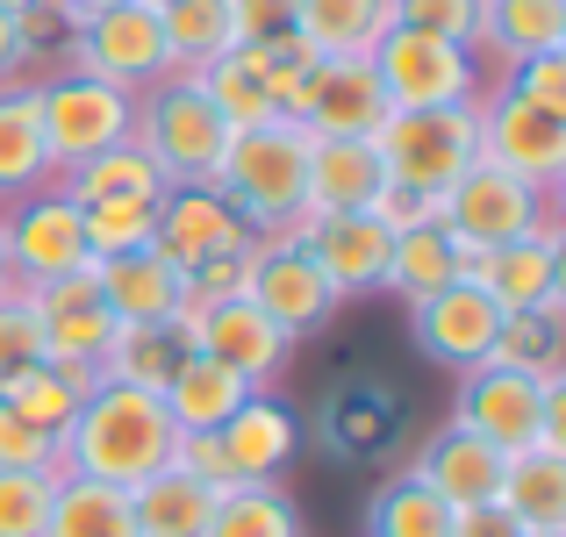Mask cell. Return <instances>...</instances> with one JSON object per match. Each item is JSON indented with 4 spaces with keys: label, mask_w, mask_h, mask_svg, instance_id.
Masks as SVG:
<instances>
[{
    "label": "cell",
    "mask_w": 566,
    "mask_h": 537,
    "mask_svg": "<svg viewBox=\"0 0 566 537\" xmlns=\"http://www.w3.org/2000/svg\"><path fill=\"white\" fill-rule=\"evenodd\" d=\"M180 330L193 337V351H208L222 372H237L251 394H265V387L287 372V358H294V337L280 330L265 308H251L244 294H237V302H193L187 294Z\"/></svg>",
    "instance_id": "obj_11"
},
{
    "label": "cell",
    "mask_w": 566,
    "mask_h": 537,
    "mask_svg": "<svg viewBox=\"0 0 566 537\" xmlns=\"http://www.w3.org/2000/svg\"><path fill=\"white\" fill-rule=\"evenodd\" d=\"M29 36H22V14H0V86H14L22 80V65H29Z\"/></svg>",
    "instance_id": "obj_47"
},
{
    "label": "cell",
    "mask_w": 566,
    "mask_h": 537,
    "mask_svg": "<svg viewBox=\"0 0 566 537\" xmlns=\"http://www.w3.org/2000/svg\"><path fill=\"white\" fill-rule=\"evenodd\" d=\"M80 230H86V259H129V251H151L158 201H94V208H80Z\"/></svg>",
    "instance_id": "obj_38"
},
{
    "label": "cell",
    "mask_w": 566,
    "mask_h": 537,
    "mask_svg": "<svg viewBox=\"0 0 566 537\" xmlns=\"http://www.w3.org/2000/svg\"><path fill=\"white\" fill-rule=\"evenodd\" d=\"M51 179H57V166L36 129V80H14V86H0V208L51 187Z\"/></svg>",
    "instance_id": "obj_25"
},
{
    "label": "cell",
    "mask_w": 566,
    "mask_h": 537,
    "mask_svg": "<svg viewBox=\"0 0 566 537\" xmlns=\"http://www.w3.org/2000/svg\"><path fill=\"white\" fill-rule=\"evenodd\" d=\"M538 51H566V0H488L473 57H495L502 80H510V65H524Z\"/></svg>",
    "instance_id": "obj_24"
},
{
    "label": "cell",
    "mask_w": 566,
    "mask_h": 537,
    "mask_svg": "<svg viewBox=\"0 0 566 537\" xmlns=\"http://www.w3.org/2000/svg\"><path fill=\"white\" fill-rule=\"evenodd\" d=\"M57 481H65V466H51V473H0V537H43Z\"/></svg>",
    "instance_id": "obj_40"
},
{
    "label": "cell",
    "mask_w": 566,
    "mask_h": 537,
    "mask_svg": "<svg viewBox=\"0 0 566 537\" xmlns=\"http://www.w3.org/2000/svg\"><path fill=\"white\" fill-rule=\"evenodd\" d=\"M129 137L166 172V187H208L216 166H222V144H230V123L216 115V101H208L187 72H172V80H158V86L137 94V129H129Z\"/></svg>",
    "instance_id": "obj_4"
},
{
    "label": "cell",
    "mask_w": 566,
    "mask_h": 537,
    "mask_svg": "<svg viewBox=\"0 0 566 537\" xmlns=\"http://www.w3.org/2000/svg\"><path fill=\"white\" fill-rule=\"evenodd\" d=\"M495 509L510 516L516 530H566V459H553V452H516L510 473H502Z\"/></svg>",
    "instance_id": "obj_30"
},
{
    "label": "cell",
    "mask_w": 566,
    "mask_h": 537,
    "mask_svg": "<svg viewBox=\"0 0 566 537\" xmlns=\"http://www.w3.org/2000/svg\"><path fill=\"white\" fill-rule=\"evenodd\" d=\"M553 208H559L553 193L524 187V179H510V172H495V166H473L438 201V230L459 244V259H473V251H502V244H516V236L545 230Z\"/></svg>",
    "instance_id": "obj_8"
},
{
    "label": "cell",
    "mask_w": 566,
    "mask_h": 537,
    "mask_svg": "<svg viewBox=\"0 0 566 537\" xmlns=\"http://www.w3.org/2000/svg\"><path fill=\"white\" fill-rule=\"evenodd\" d=\"M473 115H481V166L524 179V187L553 193L566 187V115H545L531 108V101H516L510 86H488L481 101H473Z\"/></svg>",
    "instance_id": "obj_10"
},
{
    "label": "cell",
    "mask_w": 566,
    "mask_h": 537,
    "mask_svg": "<svg viewBox=\"0 0 566 537\" xmlns=\"http://www.w3.org/2000/svg\"><path fill=\"white\" fill-rule=\"evenodd\" d=\"M409 473H416V481H423L438 502H452V509H488V502L502 495V473H510V459H502L495 444H481L473 430L444 423V430H430V444L416 452Z\"/></svg>",
    "instance_id": "obj_20"
},
{
    "label": "cell",
    "mask_w": 566,
    "mask_h": 537,
    "mask_svg": "<svg viewBox=\"0 0 566 537\" xmlns=\"http://www.w3.org/2000/svg\"><path fill=\"white\" fill-rule=\"evenodd\" d=\"M216 444H222V459H230V481L237 487H259V481H280L287 459L302 452V423H294L287 401L244 394V409L216 430Z\"/></svg>",
    "instance_id": "obj_22"
},
{
    "label": "cell",
    "mask_w": 566,
    "mask_h": 537,
    "mask_svg": "<svg viewBox=\"0 0 566 537\" xmlns=\"http://www.w3.org/2000/svg\"><path fill=\"white\" fill-rule=\"evenodd\" d=\"M158 22H166L172 72H201V65H216L222 51H237V8L230 0H166Z\"/></svg>",
    "instance_id": "obj_35"
},
{
    "label": "cell",
    "mask_w": 566,
    "mask_h": 537,
    "mask_svg": "<svg viewBox=\"0 0 566 537\" xmlns=\"http://www.w3.org/2000/svg\"><path fill=\"white\" fill-rule=\"evenodd\" d=\"M287 230H294V244L308 251V265L331 280L337 302L374 294L380 273H387V251H395V236H387L366 208H359V215H294Z\"/></svg>",
    "instance_id": "obj_18"
},
{
    "label": "cell",
    "mask_w": 566,
    "mask_h": 537,
    "mask_svg": "<svg viewBox=\"0 0 566 537\" xmlns=\"http://www.w3.org/2000/svg\"><path fill=\"white\" fill-rule=\"evenodd\" d=\"M57 187H65L80 208H94V201H158V193H166V172H158L151 158H144V144L129 137V144H108L101 158L65 166Z\"/></svg>",
    "instance_id": "obj_29"
},
{
    "label": "cell",
    "mask_w": 566,
    "mask_h": 537,
    "mask_svg": "<svg viewBox=\"0 0 566 537\" xmlns=\"http://www.w3.org/2000/svg\"><path fill=\"white\" fill-rule=\"evenodd\" d=\"M251 244H259V230H251V222L237 215L216 187H166V193H158V236H151V251L166 265L193 273V265L222 259V251H251Z\"/></svg>",
    "instance_id": "obj_17"
},
{
    "label": "cell",
    "mask_w": 566,
    "mask_h": 537,
    "mask_svg": "<svg viewBox=\"0 0 566 537\" xmlns=\"http://www.w3.org/2000/svg\"><path fill=\"white\" fill-rule=\"evenodd\" d=\"M29 8H43V0H0V14H29Z\"/></svg>",
    "instance_id": "obj_51"
},
{
    "label": "cell",
    "mask_w": 566,
    "mask_h": 537,
    "mask_svg": "<svg viewBox=\"0 0 566 537\" xmlns=\"http://www.w3.org/2000/svg\"><path fill=\"white\" fill-rule=\"evenodd\" d=\"M452 502H438L416 473H395V481L374 487L366 502V537H452Z\"/></svg>",
    "instance_id": "obj_36"
},
{
    "label": "cell",
    "mask_w": 566,
    "mask_h": 537,
    "mask_svg": "<svg viewBox=\"0 0 566 537\" xmlns=\"http://www.w3.org/2000/svg\"><path fill=\"white\" fill-rule=\"evenodd\" d=\"M101 273V308L123 330H151V323H180L187 308V273L166 265L158 251H129V259H94Z\"/></svg>",
    "instance_id": "obj_21"
},
{
    "label": "cell",
    "mask_w": 566,
    "mask_h": 537,
    "mask_svg": "<svg viewBox=\"0 0 566 537\" xmlns=\"http://www.w3.org/2000/svg\"><path fill=\"white\" fill-rule=\"evenodd\" d=\"M14 287V273H8V236H0V294Z\"/></svg>",
    "instance_id": "obj_50"
},
{
    "label": "cell",
    "mask_w": 566,
    "mask_h": 537,
    "mask_svg": "<svg viewBox=\"0 0 566 537\" xmlns=\"http://www.w3.org/2000/svg\"><path fill=\"white\" fill-rule=\"evenodd\" d=\"M510 86L516 101H531V108H545V115H566V51H538V57H524V65H510Z\"/></svg>",
    "instance_id": "obj_43"
},
{
    "label": "cell",
    "mask_w": 566,
    "mask_h": 537,
    "mask_svg": "<svg viewBox=\"0 0 566 537\" xmlns=\"http://www.w3.org/2000/svg\"><path fill=\"white\" fill-rule=\"evenodd\" d=\"M294 123L308 137H374L387 123V94L374 80V57H316Z\"/></svg>",
    "instance_id": "obj_19"
},
{
    "label": "cell",
    "mask_w": 566,
    "mask_h": 537,
    "mask_svg": "<svg viewBox=\"0 0 566 537\" xmlns=\"http://www.w3.org/2000/svg\"><path fill=\"white\" fill-rule=\"evenodd\" d=\"M495 366H516V372H566V330L553 316H502V337H495Z\"/></svg>",
    "instance_id": "obj_39"
},
{
    "label": "cell",
    "mask_w": 566,
    "mask_h": 537,
    "mask_svg": "<svg viewBox=\"0 0 566 537\" xmlns=\"http://www.w3.org/2000/svg\"><path fill=\"white\" fill-rule=\"evenodd\" d=\"M0 236H8V273L14 287H43L86 265V230H80V201L65 187H36L22 201L0 208Z\"/></svg>",
    "instance_id": "obj_13"
},
{
    "label": "cell",
    "mask_w": 566,
    "mask_h": 537,
    "mask_svg": "<svg viewBox=\"0 0 566 537\" xmlns=\"http://www.w3.org/2000/svg\"><path fill=\"white\" fill-rule=\"evenodd\" d=\"M244 302L265 308L287 337H308V330H323V323L337 316L331 280L308 265V251L294 244V230H265L259 244H251V287H244Z\"/></svg>",
    "instance_id": "obj_15"
},
{
    "label": "cell",
    "mask_w": 566,
    "mask_h": 537,
    "mask_svg": "<svg viewBox=\"0 0 566 537\" xmlns=\"http://www.w3.org/2000/svg\"><path fill=\"white\" fill-rule=\"evenodd\" d=\"M22 294H29V308H36V323H43V358H51V366L86 372V380H101V351H108V337L123 330V323L101 308L94 259H86L80 273L43 280V287H22Z\"/></svg>",
    "instance_id": "obj_14"
},
{
    "label": "cell",
    "mask_w": 566,
    "mask_h": 537,
    "mask_svg": "<svg viewBox=\"0 0 566 537\" xmlns=\"http://www.w3.org/2000/svg\"><path fill=\"white\" fill-rule=\"evenodd\" d=\"M36 358H43V323H36V308H29V294L8 287L0 294V387H8L14 372H29Z\"/></svg>",
    "instance_id": "obj_42"
},
{
    "label": "cell",
    "mask_w": 566,
    "mask_h": 537,
    "mask_svg": "<svg viewBox=\"0 0 566 537\" xmlns=\"http://www.w3.org/2000/svg\"><path fill=\"white\" fill-rule=\"evenodd\" d=\"M481 8L488 0H395V29H423V36H444V43H467L473 51Z\"/></svg>",
    "instance_id": "obj_41"
},
{
    "label": "cell",
    "mask_w": 566,
    "mask_h": 537,
    "mask_svg": "<svg viewBox=\"0 0 566 537\" xmlns=\"http://www.w3.org/2000/svg\"><path fill=\"white\" fill-rule=\"evenodd\" d=\"M452 280H459V244L438 230V222H423V230H401V236H395L380 287L401 294V302L416 308V302H430V294H444Z\"/></svg>",
    "instance_id": "obj_33"
},
{
    "label": "cell",
    "mask_w": 566,
    "mask_h": 537,
    "mask_svg": "<svg viewBox=\"0 0 566 537\" xmlns=\"http://www.w3.org/2000/svg\"><path fill=\"white\" fill-rule=\"evenodd\" d=\"M452 537H524V530H516L510 516L488 502V509H459V516H452Z\"/></svg>",
    "instance_id": "obj_48"
},
{
    "label": "cell",
    "mask_w": 566,
    "mask_h": 537,
    "mask_svg": "<svg viewBox=\"0 0 566 537\" xmlns=\"http://www.w3.org/2000/svg\"><path fill=\"white\" fill-rule=\"evenodd\" d=\"M43 537H137L129 487L65 473V481H57V495H51V524H43Z\"/></svg>",
    "instance_id": "obj_34"
},
{
    "label": "cell",
    "mask_w": 566,
    "mask_h": 537,
    "mask_svg": "<svg viewBox=\"0 0 566 537\" xmlns=\"http://www.w3.org/2000/svg\"><path fill=\"white\" fill-rule=\"evenodd\" d=\"M366 57H374L387 108H459V101H481V57L467 43L423 36V29H387Z\"/></svg>",
    "instance_id": "obj_7"
},
{
    "label": "cell",
    "mask_w": 566,
    "mask_h": 537,
    "mask_svg": "<svg viewBox=\"0 0 566 537\" xmlns=\"http://www.w3.org/2000/svg\"><path fill=\"white\" fill-rule=\"evenodd\" d=\"M387 187L380 151L366 137H316L308 144V201L302 215H359Z\"/></svg>",
    "instance_id": "obj_23"
},
{
    "label": "cell",
    "mask_w": 566,
    "mask_h": 537,
    "mask_svg": "<svg viewBox=\"0 0 566 537\" xmlns=\"http://www.w3.org/2000/svg\"><path fill=\"white\" fill-rule=\"evenodd\" d=\"M57 51H65V72H86V80L123 86V94H144V86L172 80L166 22H158V8H137V0H123V8H101V14H86V22H72Z\"/></svg>",
    "instance_id": "obj_5"
},
{
    "label": "cell",
    "mask_w": 566,
    "mask_h": 537,
    "mask_svg": "<svg viewBox=\"0 0 566 537\" xmlns=\"http://www.w3.org/2000/svg\"><path fill=\"white\" fill-rule=\"evenodd\" d=\"M395 29V0H294V36L316 57H366Z\"/></svg>",
    "instance_id": "obj_26"
},
{
    "label": "cell",
    "mask_w": 566,
    "mask_h": 537,
    "mask_svg": "<svg viewBox=\"0 0 566 537\" xmlns=\"http://www.w3.org/2000/svg\"><path fill=\"white\" fill-rule=\"evenodd\" d=\"M57 14H65V29L72 22H86V14H101V8H123V0H51Z\"/></svg>",
    "instance_id": "obj_49"
},
{
    "label": "cell",
    "mask_w": 566,
    "mask_h": 537,
    "mask_svg": "<svg viewBox=\"0 0 566 537\" xmlns=\"http://www.w3.org/2000/svg\"><path fill=\"white\" fill-rule=\"evenodd\" d=\"M172 444H180V430H172L166 401L144 394V387H86L80 415L65 423V438H57V466L80 473V481H108V487H137L151 481V473L172 466Z\"/></svg>",
    "instance_id": "obj_1"
},
{
    "label": "cell",
    "mask_w": 566,
    "mask_h": 537,
    "mask_svg": "<svg viewBox=\"0 0 566 537\" xmlns=\"http://www.w3.org/2000/svg\"><path fill=\"white\" fill-rule=\"evenodd\" d=\"M129 516H137V537H208L216 487H201L193 473L166 466V473H151V481L129 487Z\"/></svg>",
    "instance_id": "obj_28"
},
{
    "label": "cell",
    "mask_w": 566,
    "mask_h": 537,
    "mask_svg": "<svg viewBox=\"0 0 566 537\" xmlns=\"http://www.w3.org/2000/svg\"><path fill=\"white\" fill-rule=\"evenodd\" d=\"M366 215H374L387 236H401V230H423V222H438V201H430V193H409V187H380Z\"/></svg>",
    "instance_id": "obj_45"
},
{
    "label": "cell",
    "mask_w": 566,
    "mask_h": 537,
    "mask_svg": "<svg viewBox=\"0 0 566 537\" xmlns=\"http://www.w3.org/2000/svg\"><path fill=\"white\" fill-rule=\"evenodd\" d=\"M86 387H101V380H86V372H72V366H51V358H36L29 372H14V380L0 387V401H8V409L22 415L29 430H43V438H65V423L80 415Z\"/></svg>",
    "instance_id": "obj_32"
},
{
    "label": "cell",
    "mask_w": 566,
    "mask_h": 537,
    "mask_svg": "<svg viewBox=\"0 0 566 537\" xmlns=\"http://www.w3.org/2000/svg\"><path fill=\"white\" fill-rule=\"evenodd\" d=\"M553 380V372H545ZM545 380L538 372H516V366H473L459 372L452 387V423L473 430L481 444H495L502 459L516 452H538V423H545Z\"/></svg>",
    "instance_id": "obj_12"
},
{
    "label": "cell",
    "mask_w": 566,
    "mask_h": 537,
    "mask_svg": "<svg viewBox=\"0 0 566 537\" xmlns=\"http://www.w3.org/2000/svg\"><path fill=\"white\" fill-rule=\"evenodd\" d=\"M459 280H473L502 316H553V323H566V244H559V215L545 222V230L502 244V251H473V259H459Z\"/></svg>",
    "instance_id": "obj_9"
},
{
    "label": "cell",
    "mask_w": 566,
    "mask_h": 537,
    "mask_svg": "<svg viewBox=\"0 0 566 537\" xmlns=\"http://www.w3.org/2000/svg\"><path fill=\"white\" fill-rule=\"evenodd\" d=\"M193 351V337L180 323H151V330H115L108 351H101V380L108 387H144V394H158V387L172 380V366Z\"/></svg>",
    "instance_id": "obj_31"
},
{
    "label": "cell",
    "mask_w": 566,
    "mask_h": 537,
    "mask_svg": "<svg viewBox=\"0 0 566 537\" xmlns=\"http://www.w3.org/2000/svg\"><path fill=\"white\" fill-rule=\"evenodd\" d=\"M237 8V43H265L294 29V0H230Z\"/></svg>",
    "instance_id": "obj_46"
},
{
    "label": "cell",
    "mask_w": 566,
    "mask_h": 537,
    "mask_svg": "<svg viewBox=\"0 0 566 537\" xmlns=\"http://www.w3.org/2000/svg\"><path fill=\"white\" fill-rule=\"evenodd\" d=\"M57 466V438L29 430L22 415L0 401V473H51Z\"/></svg>",
    "instance_id": "obj_44"
},
{
    "label": "cell",
    "mask_w": 566,
    "mask_h": 537,
    "mask_svg": "<svg viewBox=\"0 0 566 537\" xmlns=\"http://www.w3.org/2000/svg\"><path fill=\"white\" fill-rule=\"evenodd\" d=\"M409 337H416V351H423L430 366H444L459 380V372H473V366H488V358H495L502 308L488 302L473 280H452L444 294H430V302L409 308Z\"/></svg>",
    "instance_id": "obj_16"
},
{
    "label": "cell",
    "mask_w": 566,
    "mask_h": 537,
    "mask_svg": "<svg viewBox=\"0 0 566 537\" xmlns=\"http://www.w3.org/2000/svg\"><path fill=\"white\" fill-rule=\"evenodd\" d=\"M36 129H43V151L51 166H80V158H101L108 144H129L137 129V94L123 86H101L86 72H51L36 80Z\"/></svg>",
    "instance_id": "obj_6"
},
{
    "label": "cell",
    "mask_w": 566,
    "mask_h": 537,
    "mask_svg": "<svg viewBox=\"0 0 566 537\" xmlns=\"http://www.w3.org/2000/svg\"><path fill=\"white\" fill-rule=\"evenodd\" d=\"M366 144L380 151L387 187L444 201L481 166V115H473V101H459V108H387V123Z\"/></svg>",
    "instance_id": "obj_3"
},
{
    "label": "cell",
    "mask_w": 566,
    "mask_h": 537,
    "mask_svg": "<svg viewBox=\"0 0 566 537\" xmlns=\"http://www.w3.org/2000/svg\"><path fill=\"white\" fill-rule=\"evenodd\" d=\"M524 537H566V530H524Z\"/></svg>",
    "instance_id": "obj_52"
},
{
    "label": "cell",
    "mask_w": 566,
    "mask_h": 537,
    "mask_svg": "<svg viewBox=\"0 0 566 537\" xmlns=\"http://www.w3.org/2000/svg\"><path fill=\"white\" fill-rule=\"evenodd\" d=\"M208 537H308V530H302V509H294L287 487L259 481V487H222Z\"/></svg>",
    "instance_id": "obj_37"
},
{
    "label": "cell",
    "mask_w": 566,
    "mask_h": 537,
    "mask_svg": "<svg viewBox=\"0 0 566 537\" xmlns=\"http://www.w3.org/2000/svg\"><path fill=\"white\" fill-rule=\"evenodd\" d=\"M244 394H251V387L237 380V372H222L208 351H187L180 366H172V380L158 387L172 430H222L237 409H244Z\"/></svg>",
    "instance_id": "obj_27"
},
{
    "label": "cell",
    "mask_w": 566,
    "mask_h": 537,
    "mask_svg": "<svg viewBox=\"0 0 566 537\" xmlns=\"http://www.w3.org/2000/svg\"><path fill=\"white\" fill-rule=\"evenodd\" d=\"M308 129L294 115H273V123H251V129H230L222 144V166L208 187L251 222V230H287L308 201Z\"/></svg>",
    "instance_id": "obj_2"
}]
</instances>
